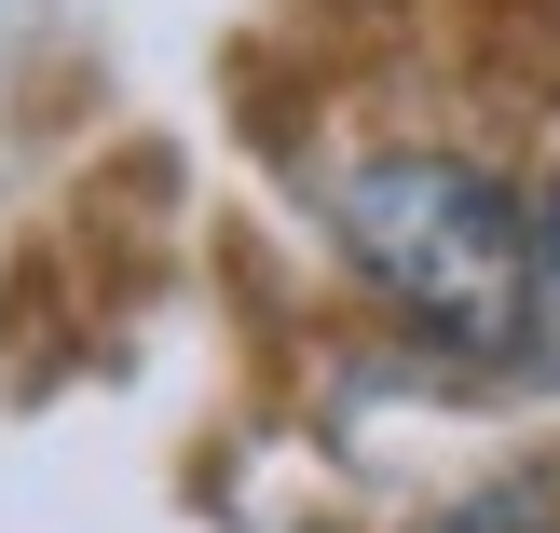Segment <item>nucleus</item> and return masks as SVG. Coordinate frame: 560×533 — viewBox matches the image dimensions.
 <instances>
[{"label": "nucleus", "mask_w": 560, "mask_h": 533, "mask_svg": "<svg viewBox=\"0 0 560 533\" xmlns=\"http://www.w3.org/2000/svg\"><path fill=\"white\" fill-rule=\"evenodd\" d=\"M328 233L383 288V315H410L452 356H520L547 328L534 274V206L465 151H370L328 178Z\"/></svg>", "instance_id": "f257e3e1"}, {"label": "nucleus", "mask_w": 560, "mask_h": 533, "mask_svg": "<svg viewBox=\"0 0 560 533\" xmlns=\"http://www.w3.org/2000/svg\"><path fill=\"white\" fill-rule=\"evenodd\" d=\"M534 274H547V315H560V178H547V206H534Z\"/></svg>", "instance_id": "f03ea898"}]
</instances>
